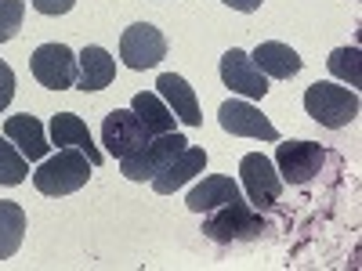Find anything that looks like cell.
<instances>
[{"label": "cell", "instance_id": "obj_9", "mask_svg": "<svg viewBox=\"0 0 362 271\" xmlns=\"http://www.w3.org/2000/svg\"><path fill=\"white\" fill-rule=\"evenodd\" d=\"M29 69H33V76L47 87V90H69L76 87V54L66 47V44H40L33 51V58H29Z\"/></svg>", "mask_w": 362, "mask_h": 271}, {"label": "cell", "instance_id": "obj_1", "mask_svg": "<svg viewBox=\"0 0 362 271\" xmlns=\"http://www.w3.org/2000/svg\"><path fill=\"white\" fill-rule=\"evenodd\" d=\"M90 170H95V163H90L80 148H58L54 156H44L40 167L33 170V185L40 195H73L80 192L87 181H90Z\"/></svg>", "mask_w": 362, "mask_h": 271}, {"label": "cell", "instance_id": "obj_19", "mask_svg": "<svg viewBox=\"0 0 362 271\" xmlns=\"http://www.w3.org/2000/svg\"><path fill=\"white\" fill-rule=\"evenodd\" d=\"M131 112L141 119V127L148 131V134H170L174 131V112L167 109V102L160 98V95H153V90H141V95H134V102H131Z\"/></svg>", "mask_w": 362, "mask_h": 271}, {"label": "cell", "instance_id": "obj_14", "mask_svg": "<svg viewBox=\"0 0 362 271\" xmlns=\"http://www.w3.org/2000/svg\"><path fill=\"white\" fill-rule=\"evenodd\" d=\"M4 138L18 148V152H22L29 163H40V159L51 152V141H47L44 124H40L37 116H29V112L8 119V124H4Z\"/></svg>", "mask_w": 362, "mask_h": 271}, {"label": "cell", "instance_id": "obj_21", "mask_svg": "<svg viewBox=\"0 0 362 271\" xmlns=\"http://www.w3.org/2000/svg\"><path fill=\"white\" fill-rule=\"evenodd\" d=\"M326 69H329V76L344 80L348 87H362V51L358 47H337L326 58Z\"/></svg>", "mask_w": 362, "mask_h": 271}, {"label": "cell", "instance_id": "obj_3", "mask_svg": "<svg viewBox=\"0 0 362 271\" xmlns=\"http://www.w3.org/2000/svg\"><path fill=\"white\" fill-rule=\"evenodd\" d=\"M362 102L351 87H341V83H312L305 90V112L315 119L319 127L326 131H341L348 124H355Z\"/></svg>", "mask_w": 362, "mask_h": 271}, {"label": "cell", "instance_id": "obj_20", "mask_svg": "<svg viewBox=\"0 0 362 271\" xmlns=\"http://www.w3.org/2000/svg\"><path fill=\"white\" fill-rule=\"evenodd\" d=\"M25 239V210L11 199H0V260H8L22 250Z\"/></svg>", "mask_w": 362, "mask_h": 271}, {"label": "cell", "instance_id": "obj_7", "mask_svg": "<svg viewBox=\"0 0 362 271\" xmlns=\"http://www.w3.org/2000/svg\"><path fill=\"white\" fill-rule=\"evenodd\" d=\"M326 163V148L319 141H279L276 148V170L283 177V185H308V181L322 170Z\"/></svg>", "mask_w": 362, "mask_h": 271}, {"label": "cell", "instance_id": "obj_2", "mask_svg": "<svg viewBox=\"0 0 362 271\" xmlns=\"http://www.w3.org/2000/svg\"><path fill=\"white\" fill-rule=\"evenodd\" d=\"M268 231V221L261 217V210H254L250 203L235 199V203H225L218 210H210V214L203 217V235L210 239V243H254V239H261Z\"/></svg>", "mask_w": 362, "mask_h": 271}, {"label": "cell", "instance_id": "obj_8", "mask_svg": "<svg viewBox=\"0 0 362 271\" xmlns=\"http://www.w3.org/2000/svg\"><path fill=\"white\" fill-rule=\"evenodd\" d=\"M148 141H153V134L141 127V119H138L131 109H112V112L105 116V124H102L105 156H112V159H127L131 152L145 148Z\"/></svg>", "mask_w": 362, "mask_h": 271}, {"label": "cell", "instance_id": "obj_13", "mask_svg": "<svg viewBox=\"0 0 362 271\" xmlns=\"http://www.w3.org/2000/svg\"><path fill=\"white\" fill-rule=\"evenodd\" d=\"M203 167H206V148L185 145V148H181V152L153 177V188H156L160 195H170V192H177V188H185L196 174H203Z\"/></svg>", "mask_w": 362, "mask_h": 271}, {"label": "cell", "instance_id": "obj_12", "mask_svg": "<svg viewBox=\"0 0 362 271\" xmlns=\"http://www.w3.org/2000/svg\"><path fill=\"white\" fill-rule=\"evenodd\" d=\"M47 134H51V145H62V148H80V152L95 163V167H102L105 163V152L90 141V131H87V124L76 116V112H58V116H51V124H47Z\"/></svg>", "mask_w": 362, "mask_h": 271}, {"label": "cell", "instance_id": "obj_16", "mask_svg": "<svg viewBox=\"0 0 362 271\" xmlns=\"http://www.w3.org/2000/svg\"><path fill=\"white\" fill-rule=\"evenodd\" d=\"M235 199H243V188H239L228 174H210L189 192L185 206L192 210V214H210V210H218L225 203H235Z\"/></svg>", "mask_w": 362, "mask_h": 271}, {"label": "cell", "instance_id": "obj_5", "mask_svg": "<svg viewBox=\"0 0 362 271\" xmlns=\"http://www.w3.org/2000/svg\"><path fill=\"white\" fill-rule=\"evenodd\" d=\"M239 177H243V192L254 210H272L283 195V177L264 152H247L239 159Z\"/></svg>", "mask_w": 362, "mask_h": 271}, {"label": "cell", "instance_id": "obj_11", "mask_svg": "<svg viewBox=\"0 0 362 271\" xmlns=\"http://www.w3.org/2000/svg\"><path fill=\"white\" fill-rule=\"evenodd\" d=\"M221 80H225V87L235 90V95L254 98V102H261L268 95V76L250 62V54L239 51V47L221 54Z\"/></svg>", "mask_w": 362, "mask_h": 271}, {"label": "cell", "instance_id": "obj_18", "mask_svg": "<svg viewBox=\"0 0 362 271\" xmlns=\"http://www.w3.org/2000/svg\"><path fill=\"white\" fill-rule=\"evenodd\" d=\"M250 62L272 76V80H293L300 73V54L290 47V44H279V40H264L257 44V51L250 54Z\"/></svg>", "mask_w": 362, "mask_h": 271}, {"label": "cell", "instance_id": "obj_26", "mask_svg": "<svg viewBox=\"0 0 362 271\" xmlns=\"http://www.w3.org/2000/svg\"><path fill=\"white\" fill-rule=\"evenodd\" d=\"M221 4H228V8H235V11H257L261 8V0H221Z\"/></svg>", "mask_w": 362, "mask_h": 271}, {"label": "cell", "instance_id": "obj_24", "mask_svg": "<svg viewBox=\"0 0 362 271\" xmlns=\"http://www.w3.org/2000/svg\"><path fill=\"white\" fill-rule=\"evenodd\" d=\"M15 98V69L8 62H0V112H4Z\"/></svg>", "mask_w": 362, "mask_h": 271}, {"label": "cell", "instance_id": "obj_23", "mask_svg": "<svg viewBox=\"0 0 362 271\" xmlns=\"http://www.w3.org/2000/svg\"><path fill=\"white\" fill-rule=\"evenodd\" d=\"M22 18H25V0H0V44L18 37Z\"/></svg>", "mask_w": 362, "mask_h": 271}, {"label": "cell", "instance_id": "obj_4", "mask_svg": "<svg viewBox=\"0 0 362 271\" xmlns=\"http://www.w3.org/2000/svg\"><path fill=\"white\" fill-rule=\"evenodd\" d=\"M189 145V138L185 134H177V131H170V134H156L153 141H148L145 148H138V152H131L127 159H119V174H124L127 181H153L181 148Z\"/></svg>", "mask_w": 362, "mask_h": 271}, {"label": "cell", "instance_id": "obj_15", "mask_svg": "<svg viewBox=\"0 0 362 271\" xmlns=\"http://www.w3.org/2000/svg\"><path fill=\"white\" fill-rule=\"evenodd\" d=\"M156 87H160V98L167 102V109H170L185 127H199V124H203V112H199L196 90H192L185 80H181L177 73H163V76L156 80Z\"/></svg>", "mask_w": 362, "mask_h": 271}, {"label": "cell", "instance_id": "obj_10", "mask_svg": "<svg viewBox=\"0 0 362 271\" xmlns=\"http://www.w3.org/2000/svg\"><path fill=\"white\" fill-rule=\"evenodd\" d=\"M218 119H221V131L232 134V138H257V141H279V131L276 124H268L264 112L254 109L250 102H225L218 109Z\"/></svg>", "mask_w": 362, "mask_h": 271}, {"label": "cell", "instance_id": "obj_6", "mask_svg": "<svg viewBox=\"0 0 362 271\" xmlns=\"http://www.w3.org/2000/svg\"><path fill=\"white\" fill-rule=\"evenodd\" d=\"M119 58H124V66L134 69V73H145L160 66L167 58V37L160 33L156 25L148 22H134L124 29V37H119Z\"/></svg>", "mask_w": 362, "mask_h": 271}, {"label": "cell", "instance_id": "obj_25", "mask_svg": "<svg viewBox=\"0 0 362 271\" xmlns=\"http://www.w3.org/2000/svg\"><path fill=\"white\" fill-rule=\"evenodd\" d=\"M40 15H66V11H73V4L76 0H29Z\"/></svg>", "mask_w": 362, "mask_h": 271}, {"label": "cell", "instance_id": "obj_17", "mask_svg": "<svg viewBox=\"0 0 362 271\" xmlns=\"http://www.w3.org/2000/svg\"><path fill=\"white\" fill-rule=\"evenodd\" d=\"M76 66H80V73H76V87L80 90H105L116 80V58L105 47H98V44L83 47L76 54Z\"/></svg>", "mask_w": 362, "mask_h": 271}, {"label": "cell", "instance_id": "obj_22", "mask_svg": "<svg viewBox=\"0 0 362 271\" xmlns=\"http://www.w3.org/2000/svg\"><path fill=\"white\" fill-rule=\"evenodd\" d=\"M25 177H29V159L8 138H0V185H22Z\"/></svg>", "mask_w": 362, "mask_h": 271}]
</instances>
